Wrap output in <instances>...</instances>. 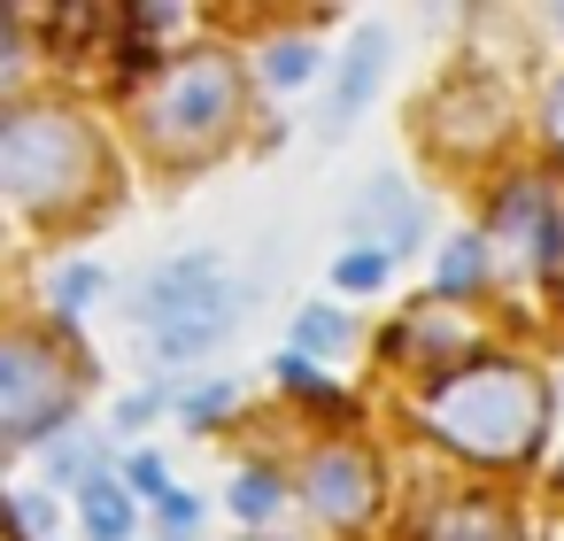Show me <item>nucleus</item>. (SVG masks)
<instances>
[{
	"label": "nucleus",
	"instance_id": "b1692460",
	"mask_svg": "<svg viewBox=\"0 0 564 541\" xmlns=\"http://www.w3.org/2000/svg\"><path fill=\"white\" fill-rule=\"evenodd\" d=\"M549 140L564 148V78H556V94H549Z\"/></svg>",
	"mask_w": 564,
	"mask_h": 541
},
{
	"label": "nucleus",
	"instance_id": "9b49d317",
	"mask_svg": "<svg viewBox=\"0 0 564 541\" xmlns=\"http://www.w3.org/2000/svg\"><path fill=\"white\" fill-rule=\"evenodd\" d=\"M317 78V47L310 40H279L271 55H263V86L271 94H294V86H310Z\"/></svg>",
	"mask_w": 564,
	"mask_h": 541
},
{
	"label": "nucleus",
	"instance_id": "6e6552de",
	"mask_svg": "<svg viewBox=\"0 0 564 541\" xmlns=\"http://www.w3.org/2000/svg\"><path fill=\"white\" fill-rule=\"evenodd\" d=\"M371 225H379V248H387V256L417 240V202L402 194V178H379V186L364 194V209H356V232H371Z\"/></svg>",
	"mask_w": 564,
	"mask_h": 541
},
{
	"label": "nucleus",
	"instance_id": "39448f33",
	"mask_svg": "<svg viewBox=\"0 0 564 541\" xmlns=\"http://www.w3.org/2000/svg\"><path fill=\"white\" fill-rule=\"evenodd\" d=\"M63 410H70V379H63V364H55L40 340L17 333L9 348H0V433L24 448V441H40L47 418H63Z\"/></svg>",
	"mask_w": 564,
	"mask_h": 541
},
{
	"label": "nucleus",
	"instance_id": "2eb2a0df",
	"mask_svg": "<svg viewBox=\"0 0 564 541\" xmlns=\"http://www.w3.org/2000/svg\"><path fill=\"white\" fill-rule=\"evenodd\" d=\"M232 510H240V526H263V518L279 510V479H271V472H240V479H232Z\"/></svg>",
	"mask_w": 564,
	"mask_h": 541
},
{
	"label": "nucleus",
	"instance_id": "f8f14e48",
	"mask_svg": "<svg viewBox=\"0 0 564 541\" xmlns=\"http://www.w3.org/2000/svg\"><path fill=\"white\" fill-rule=\"evenodd\" d=\"M479 279H487V240H479V232L448 240V256H441V294H471Z\"/></svg>",
	"mask_w": 564,
	"mask_h": 541
},
{
	"label": "nucleus",
	"instance_id": "4be33fe9",
	"mask_svg": "<svg viewBox=\"0 0 564 541\" xmlns=\"http://www.w3.org/2000/svg\"><path fill=\"white\" fill-rule=\"evenodd\" d=\"M124 479H132L140 495H155V502L171 495V487H163V464H155V456H132V472H124Z\"/></svg>",
	"mask_w": 564,
	"mask_h": 541
},
{
	"label": "nucleus",
	"instance_id": "20e7f679",
	"mask_svg": "<svg viewBox=\"0 0 564 541\" xmlns=\"http://www.w3.org/2000/svg\"><path fill=\"white\" fill-rule=\"evenodd\" d=\"M232 101H240L232 63H225V55H194V63L171 71L163 94L148 101V132L171 140V148H194V140H209V132L232 117Z\"/></svg>",
	"mask_w": 564,
	"mask_h": 541
},
{
	"label": "nucleus",
	"instance_id": "5701e85b",
	"mask_svg": "<svg viewBox=\"0 0 564 541\" xmlns=\"http://www.w3.org/2000/svg\"><path fill=\"white\" fill-rule=\"evenodd\" d=\"M163 410V394H132V402H117V425H148Z\"/></svg>",
	"mask_w": 564,
	"mask_h": 541
},
{
	"label": "nucleus",
	"instance_id": "f03ea898",
	"mask_svg": "<svg viewBox=\"0 0 564 541\" xmlns=\"http://www.w3.org/2000/svg\"><path fill=\"white\" fill-rule=\"evenodd\" d=\"M248 302H256V294L232 286V279H217L209 256H186V263H163V271L140 286V325H148V348H155L163 364H194V356H209V348L232 333V317H240Z\"/></svg>",
	"mask_w": 564,
	"mask_h": 541
},
{
	"label": "nucleus",
	"instance_id": "aec40b11",
	"mask_svg": "<svg viewBox=\"0 0 564 541\" xmlns=\"http://www.w3.org/2000/svg\"><path fill=\"white\" fill-rule=\"evenodd\" d=\"M9 510H17V526H24L32 541H47V533H55V510H47V495H17Z\"/></svg>",
	"mask_w": 564,
	"mask_h": 541
},
{
	"label": "nucleus",
	"instance_id": "dca6fc26",
	"mask_svg": "<svg viewBox=\"0 0 564 541\" xmlns=\"http://www.w3.org/2000/svg\"><path fill=\"white\" fill-rule=\"evenodd\" d=\"M47 472H55V479H78V487H94V479H101V472H94V441H86V433H63V441L47 448Z\"/></svg>",
	"mask_w": 564,
	"mask_h": 541
},
{
	"label": "nucleus",
	"instance_id": "9d476101",
	"mask_svg": "<svg viewBox=\"0 0 564 541\" xmlns=\"http://www.w3.org/2000/svg\"><path fill=\"white\" fill-rule=\"evenodd\" d=\"M417 541H510V518H502L495 502H456V510H441Z\"/></svg>",
	"mask_w": 564,
	"mask_h": 541
},
{
	"label": "nucleus",
	"instance_id": "393cba45",
	"mask_svg": "<svg viewBox=\"0 0 564 541\" xmlns=\"http://www.w3.org/2000/svg\"><path fill=\"white\" fill-rule=\"evenodd\" d=\"M556 24H564V9H556Z\"/></svg>",
	"mask_w": 564,
	"mask_h": 541
},
{
	"label": "nucleus",
	"instance_id": "7ed1b4c3",
	"mask_svg": "<svg viewBox=\"0 0 564 541\" xmlns=\"http://www.w3.org/2000/svg\"><path fill=\"white\" fill-rule=\"evenodd\" d=\"M0 186H9L24 209L78 202L94 186V140L55 109H17L0 125Z\"/></svg>",
	"mask_w": 564,
	"mask_h": 541
},
{
	"label": "nucleus",
	"instance_id": "1a4fd4ad",
	"mask_svg": "<svg viewBox=\"0 0 564 541\" xmlns=\"http://www.w3.org/2000/svg\"><path fill=\"white\" fill-rule=\"evenodd\" d=\"M78 518H86V533H94V541H124L140 510H132V487L101 472L94 487H78Z\"/></svg>",
	"mask_w": 564,
	"mask_h": 541
},
{
	"label": "nucleus",
	"instance_id": "6ab92c4d",
	"mask_svg": "<svg viewBox=\"0 0 564 541\" xmlns=\"http://www.w3.org/2000/svg\"><path fill=\"white\" fill-rule=\"evenodd\" d=\"M94 294H101V271H94V263H78V271L55 279V302H63V310H78V302H94Z\"/></svg>",
	"mask_w": 564,
	"mask_h": 541
},
{
	"label": "nucleus",
	"instance_id": "0eeeda50",
	"mask_svg": "<svg viewBox=\"0 0 564 541\" xmlns=\"http://www.w3.org/2000/svg\"><path fill=\"white\" fill-rule=\"evenodd\" d=\"M379 55H387V40H379V32H356V40H348V63H340V86H333V101H325V125H348V117L371 101Z\"/></svg>",
	"mask_w": 564,
	"mask_h": 541
},
{
	"label": "nucleus",
	"instance_id": "f257e3e1",
	"mask_svg": "<svg viewBox=\"0 0 564 541\" xmlns=\"http://www.w3.org/2000/svg\"><path fill=\"white\" fill-rule=\"evenodd\" d=\"M425 425H433L448 448L479 456V464H518V456L541 448L549 394H541L533 371L487 356V364H464L456 379H441V387L425 394Z\"/></svg>",
	"mask_w": 564,
	"mask_h": 541
},
{
	"label": "nucleus",
	"instance_id": "4468645a",
	"mask_svg": "<svg viewBox=\"0 0 564 541\" xmlns=\"http://www.w3.org/2000/svg\"><path fill=\"white\" fill-rule=\"evenodd\" d=\"M333 279L348 286V294H371V286H387V248L371 240V248H348L340 263H333Z\"/></svg>",
	"mask_w": 564,
	"mask_h": 541
},
{
	"label": "nucleus",
	"instance_id": "423d86ee",
	"mask_svg": "<svg viewBox=\"0 0 564 541\" xmlns=\"http://www.w3.org/2000/svg\"><path fill=\"white\" fill-rule=\"evenodd\" d=\"M310 502H317L333 526L364 518V510L379 502V472H371V456H356V448H325V456L310 464Z\"/></svg>",
	"mask_w": 564,
	"mask_h": 541
},
{
	"label": "nucleus",
	"instance_id": "ddd939ff",
	"mask_svg": "<svg viewBox=\"0 0 564 541\" xmlns=\"http://www.w3.org/2000/svg\"><path fill=\"white\" fill-rule=\"evenodd\" d=\"M348 348V317L340 310H302L294 317V356H333Z\"/></svg>",
	"mask_w": 564,
	"mask_h": 541
},
{
	"label": "nucleus",
	"instance_id": "f3484780",
	"mask_svg": "<svg viewBox=\"0 0 564 541\" xmlns=\"http://www.w3.org/2000/svg\"><path fill=\"white\" fill-rule=\"evenodd\" d=\"M232 402H240V394H232V379H209V387L178 394V418H186V425H217V418H225Z\"/></svg>",
	"mask_w": 564,
	"mask_h": 541
},
{
	"label": "nucleus",
	"instance_id": "a211bd4d",
	"mask_svg": "<svg viewBox=\"0 0 564 541\" xmlns=\"http://www.w3.org/2000/svg\"><path fill=\"white\" fill-rule=\"evenodd\" d=\"M155 510H163V533H171V541H194V533H202V502H194V495H178V487H171Z\"/></svg>",
	"mask_w": 564,
	"mask_h": 541
},
{
	"label": "nucleus",
	"instance_id": "412c9836",
	"mask_svg": "<svg viewBox=\"0 0 564 541\" xmlns=\"http://www.w3.org/2000/svg\"><path fill=\"white\" fill-rule=\"evenodd\" d=\"M279 371H286V379H294V394H317V402H333V379H325V371H310V364H302V356H286V364H279Z\"/></svg>",
	"mask_w": 564,
	"mask_h": 541
}]
</instances>
